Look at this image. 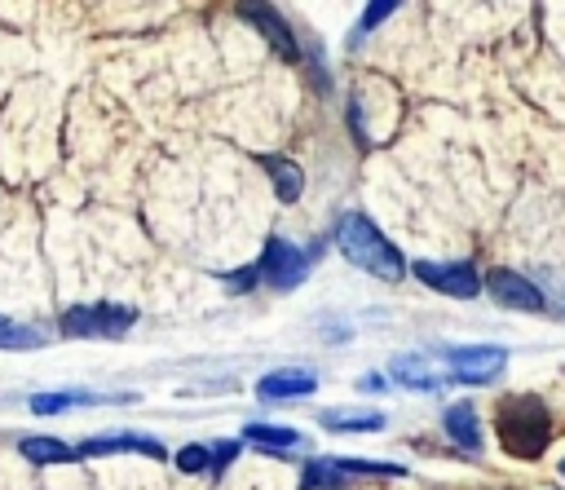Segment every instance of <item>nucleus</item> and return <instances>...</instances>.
<instances>
[{
    "instance_id": "1",
    "label": "nucleus",
    "mask_w": 565,
    "mask_h": 490,
    "mask_svg": "<svg viewBox=\"0 0 565 490\" xmlns=\"http://www.w3.org/2000/svg\"><path fill=\"white\" fill-rule=\"evenodd\" d=\"M335 247L344 252V260H353L358 269H366V274H375V278L397 283V278L406 274L402 252H397V247L375 230V221L362 216V212H344V216H340V225H335Z\"/></svg>"
},
{
    "instance_id": "2",
    "label": "nucleus",
    "mask_w": 565,
    "mask_h": 490,
    "mask_svg": "<svg viewBox=\"0 0 565 490\" xmlns=\"http://www.w3.org/2000/svg\"><path fill=\"white\" fill-rule=\"evenodd\" d=\"M494 428H499V441H503L508 455L534 459L547 446V437H552V411L539 397H530V393L503 397L499 415H494Z\"/></svg>"
},
{
    "instance_id": "3",
    "label": "nucleus",
    "mask_w": 565,
    "mask_h": 490,
    "mask_svg": "<svg viewBox=\"0 0 565 490\" xmlns=\"http://www.w3.org/2000/svg\"><path fill=\"white\" fill-rule=\"evenodd\" d=\"M132 322H137L132 305H71L62 313V331L75 340H93V335L115 340V335L132 331Z\"/></svg>"
},
{
    "instance_id": "4",
    "label": "nucleus",
    "mask_w": 565,
    "mask_h": 490,
    "mask_svg": "<svg viewBox=\"0 0 565 490\" xmlns=\"http://www.w3.org/2000/svg\"><path fill=\"white\" fill-rule=\"evenodd\" d=\"M441 358L450 366V380H463V384H490L508 366V349L499 344H455V349H441Z\"/></svg>"
},
{
    "instance_id": "5",
    "label": "nucleus",
    "mask_w": 565,
    "mask_h": 490,
    "mask_svg": "<svg viewBox=\"0 0 565 490\" xmlns=\"http://www.w3.org/2000/svg\"><path fill=\"white\" fill-rule=\"evenodd\" d=\"M411 274H415L424 287L441 291V296L472 300V296L481 291V274H477V265H468V260H450V265H437V260H415V265H411Z\"/></svg>"
},
{
    "instance_id": "6",
    "label": "nucleus",
    "mask_w": 565,
    "mask_h": 490,
    "mask_svg": "<svg viewBox=\"0 0 565 490\" xmlns=\"http://www.w3.org/2000/svg\"><path fill=\"white\" fill-rule=\"evenodd\" d=\"M305 274H309V252H300L287 238H269L265 243V252H260V278L269 287H282L287 291V287L305 283Z\"/></svg>"
},
{
    "instance_id": "7",
    "label": "nucleus",
    "mask_w": 565,
    "mask_h": 490,
    "mask_svg": "<svg viewBox=\"0 0 565 490\" xmlns=\"http://www.w3.org/2000/svg\"><path fill=\"white\" fill-rule=\"evenodd\" d=\"M486 291H490L499 305H508V309H525V313H539V309H543V291H539L525 274H516V269H490Z\"/></svg>"
},
{
    "instance_id": "8",
    "label": "nucleus",
    "mask_w": 565,
    "mask_h": 490,
    "mask_svg": "<svg viewBox=\"0 0 565 490\" xmlns=\"http://www.w3.org/2000/svg\"><path fill=\"white\" fill-rule=\"evenodd\" d=\"M238 13H243V18H247V22H252L269 44H274V53H278V57H287V62H296V57H300L296 35H291V26L282 22V13H278V9H269V4H243Z\"/></svg>"
},
{
    "instance_id": "9",
    "label": "nucleus",
    "mask_w": 565,
    "mask_h": 490,
    "mask_svg": "<svg viewBox=\"0 0 565 490\" xmlns=\"http://www.w3.org/2000/svg\"><path fill=\"white\" fill-rule=\"evenodd\" d=\"M313 388H318V375H313V371H296V366H287V371H269V375L256 380V397H260V402L309 397Z\"/></svg>"
},
{
    "instance_id": "10",
    "label": "nucleus",
    "mask_w": 565,
    "mask_h": 490,
    "mask_svg": "<svg viewBox=\"0 0 565 490\" xmlns=\"http://www.w3.org/2000/svg\"><path fill=\"white\" fill-rule=\"evenodd\" d=\"M150 455V459H163V446L154 437H141V433H97V437H84L79 441V455Z\"/></svg>"
},
{
    "instance_id": "11",
    "label": "nucleus",
    "mask_w": 565,
    "mask_h": 490,
    "mask_svg": "<svg viewBox=\"0 0 565 490\" xmlns=\"http://www.w3.org/2000/svg\"><path fill=\"white\" fill-rule=\"evenodd\" d=\"M441 428L450 433V441H455V446H463V450H481V424H477V411H472L468 402L446 406Z\"/></svg>"
},
{
    "instance_id": "12",
    "label": "nucleus",
    "mask_w": 565,
    "mask_h": 490,
    "mask_svg": "<svg viewBox=\"0 0 565 490\" xmlns=\"http://www.w3.org/2000/svg\"><path fill=\"white\" fill-rule=\"evenodd\" d=\"M243 441L247 446H260L269 455H287L291 446H300L305 437L296 428H278V424H243Z\"/></svg>"
},
{
    "instance_id": "13",
    "label": "nucleus",
    "mask_w": 565,
    "mask_h": 490,
    "mask_svg": "<svg viewBox=\"0 0 565 490\" xmlns=\"http://www.w3.org/2000/svg\"><path fill=\"white\" fill-rule=\"evenodd\" d=\"M97 402H119V397L84 393V388H62V393H35L31 397V411L35 415H53V411H66V406H97Z\"/></svg>"
},
{
    "instance_id": "14",
    "label": "nucleus",
    "mask_w": 565,
    "mask_h": 490,
    "mask_svg": "<svg viewBox=\"0 0 565 490\" xmlns=\"http://www.w3.org/2000/svg\"><path fill=\"white\" fill-rule=\"evenodd\" d=\"M318 419L331 433H380L384 428V411H322Z\"/></svg>"
},
{
    "instance_id": "15",
    "label": "nucleus",
    "mask_w": 565,
    "mask_h": 490,
    "mask_svg": "<svg viewBox=\"0 0 565 490\" xmlns=\"http://www.w3.org/2000/svg\"><path fill=\"white\" fill-rule=\"evenodd\" d=\"M18 446H22V455H26L31 464H75V455H79V450H71V446L57 441V437H22Z\"/></svg>"
},
{
    "instance_id": "16",
    "label": "nucleus",
    "mask_w": 565,
    "mask_h": 490,
    "mask_svg": "<svg viewBox=\"0 0 565 490\" xmlns=\"http://www.w3.org/2000/svg\"><path fill=\"white\" fill-rule=\"evenodd\" d=\"M265 168H269V177H274V194H278L282 203H296L300 190H305V172H300L291 159H265Z\"/></svg>"
},
{
    "instance_id": "17",
    "label": "nucleus",
    "mask_w": 565,
    "mask_h": 490,
    "mask_svg": "<svg viewBox=\"0 0 565 490\" xmlns=\"http://www.w3.org/2000/svg\"><path fill=\"white\" fill-rule=\"evenodd\" d=\"M393 380H397L402 388H419V393H433V388H441V380H450V375H428L419 358H397V362H393Z\"/></svg>"
},
{
    "instance_id": "18",
    "label": "nucleus",
    "mask_w": 565,
    "mask_h": 490,
    "mask_svg": "<svg viewBox=\"0 0 565 490\" xmlns=\"http://www.w3.org/2000/svg\"><path fill=\"white\" fill-rule=\"evenodd\" d=\"M300 486L305 490H340V486H349V477L335 468V459H309Z\"/></svg>"
},
{
    "instance_id": "19",
    "label": "nucleus",
    "mask_w": 565,
    "mask_h": 490,
    "mask_svg": "<svg viewBox=\"0 0 565 490\" xmlns=\"http://www.w3.org/2000/svg\"><path fill=\"white\" fill-rule=\"evenodd\" d=\"M44 335L35 331V327H22V322H9V318H0V349H31V344H40Z\"/></svg>"
},
{
    "instance_id": "20",
    "label": "nucleus",
    "mask_w": 565,
    "mask_h": 490,
    "mask_svg": "<svg viewBox=\"0 0 565 490\" xmlns=\"http://www.w3.org/2000/svg\"><path fill=\"white\" fill-rule=\"evenodd\" d=\"M177 468H181V472H203V468H212V446H185V450H177Z\"/></svg>"
},
{
    "instance_id": "21",
    "label": "nucleus",
    "mask_w": 565,
    "mask_h": 490,
    "mask_svg": "<svg viewBox=\"0 0 565 490\" xmlns=\"http://www.w3.org/2000/svg\"><path fill=\"white\" fill-rule=\"evenodd\" d=\"M393 9H397V0H375V4H366V13H362V31L380 26V18H388Z\"/></svg>"
},
{
    "instance_id": "22",
    "label": "nucleus",
    "mask_w": 565,
    "mask_h": 490,
    "mask_svg": "<svg viewBox=\"0 0 565 490\" xmlns=\"http://www.w3.org/2000/svg\"><path fill=\"white\" fill-rule=\"evenodd\" d=\"M256 278H260V265H247V274H230V278H225V287H230V291H252V287H256Z\"/></svg>"
},
{
    "instance_id": "23",
    "label": "nucleus",
    "mask_w": 565,
    "mask_h": 490,
    "mask_svg": "<svg viewBox=\"0 0 565 490\" xmlns=\"http://www.w3.org/2000/svg\"><path fill=\"white\" fill-rule=\"evenodd\" d=\"M234 455H238V446H234V441H216V450H212V477H216Z\"/></svg>"
},
{
    "instance_id": "24",
    "label": "nucleus",
    "mask_w": 565,
    "mask_h": 490,
    "mask_svg": "<svg viewBox=\"0 0 565 490\" xmlns=\"http://www.w3.org/2000/svg\"><path fill=\"white\" fill-rule=\"evenodd\" d=\"M561 472H565V459H561Z\"/></svg>"
}]
</instances>
